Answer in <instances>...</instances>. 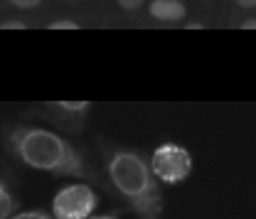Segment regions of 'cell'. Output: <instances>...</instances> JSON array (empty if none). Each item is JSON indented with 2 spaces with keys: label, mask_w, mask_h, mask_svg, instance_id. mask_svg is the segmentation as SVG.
Returning <instances> with one entry per match:
<instances>
[{
  "label": "cell",
  "mask_w": 256,
  "mask_h": 219,
  "mask_svg": "<svg viewBox=\"0 0 256 219\" xmlns=\"http://www.w3.org/2000/svg\"><path fill=\"white\" fill-rule=\"evenodd\" d=\"M12 8H20V10H30V8H37L42 0H8Z\"/></svg>",
  "instance_id": "cell-10"
},
{
  "label": "cell",
  "mask_w": 256,
  "mask_h": 219,
  "mask_svg": "<svg viewBox=\"0 0 256 219\" xmlns=\"http://www.w3.org/2000/svg\"><path fill=\"white\" fill-rule=\"evenodd\" d=\"M47 108L52 114H42L44 118H52L60 128L79 133L89 108H92V104L89 101H54V104H47Z\"/></svg>",
  "instance_id": "cell-5"
},
{
  "label": "cell",
  "mask_w": 256,
  "mask_h": 219,
  "mask_svg": "<svg viewBox=\"0 0 256 219\" xmlns=\"http://www.w3.org/2000/svg\"><path fill=\"white\" fill-rule=\"evenodd\" d=\"M148 12L156 20H162V22H175V20H182L188 15V10L180 0H153Z\"/></svg>",
  "instance_id": "cell-6"
},
{
  "label": "cell",
  "mask_w": 256,
  "mask_h": 219,
  "mask_svg": "<svg viewBox=\"0 0 256 219\" xmlns=\"http://www.w3.org/2000/svg\"><path fill=\"white\" fill-rule=\"evenodd\" d=\"M92 219H118V214H98V217H92Z\"/></svg>",
  "instance_id": "cell-15"
},
{
  "label": "cell",
  "mask_w": 256,
  "mask_h": 219,
  "mask_svg": "<svg viewBox=\"0 0 256 219\" xmlns=\"http://www.w3.org/2000/svg\"><path fill=\"white\" fill-rule=\"evenodd\" d=\"M15 210H18V200L10 194V188L2 182L0 185V219L15 217Z\"/></svg>",
  "instance_id": "cell-7"
},
{
  "label": "cell",
  "mask_w": 256,
  "mask_h": 219,
  "mask_svg": "<svg viewBox=\"0 0 256 219\" xmlns=\"http://www.w3.org/2000/svg\"><path fill=\"white\" fill-rule=\"evenodd\" d=\"M5 146L22 165L54 178H74L96 182V172L66 138L40 126H10L5 128Z\"/></svg>",
  "instance_id": "cell-1"
},
{
  "label": "cell",
  "mask_w": 256,
  "mask_h": 219,
  "mask_svg": "<svg viewBox=\"0 0 256 219\" xmlns=\"http://www.w3.org/2000/svg\"><path fill=\"white\" fill-rule=\"evenodd\" d=\"M0 30H28V22H22V20H5L0 25Z\"/></svg>",
  "instance_id": "cell-11"
},
{
  "label": "cell",
  "mask_w": 256,
  "mask_h": 219,
  "mask_svg": "<svg viewBox=\"0 0 256 219\" xmlns=\"http://www.w3.org/2000/svg\"><path fill=\"white\" fill-rule=\"evenodd\" d=\"M242 30H256V18H249V20H244L242 25H239Z\"/></svg>",
  "instance_id": "cell-13"
},
{
  "label": "cell",
  "mask_w": 256,
  "mask_h": 219,
  "mask_svg": "<svg viewBox=\"0 0 256 219\" xmlns=\"http://www.w3.org/2000/svg\"><path fill=\"white\" fill-rule=\"evenodd\" d=\"M50 30H79V22H74V20H54V22H50Z\"/></svg>",
  "instance_id": "cell-9"
},
{
  "label": "cell",
  "mask_w": 256,
  "mask_h": 219,
  "mask_svg": "<svg viewBox=\"0 0 256 219\" xmlns=\"http://www.w3.org/2000/svg\"><path fill=\"white\" fill-rule=\"evenodd\" d=\"M10 219H57L54 214H47V212H42V210H32V212H18L15 217Z\"/></svg>",
  "instance_id": "cell-8"
},
{
  "label": "cell",
  "mask_w": 256,
  "mask_h": 219,
  "mask_svg": "<svg viewBox=\"0 0 256 219\" xmlns=\"http://www.w3.org/2000/svg\"><path fill=\"white\" fill-rule=\"evenodd\" d=\"M106 175L138 219H162V192L150 160L140 150L106 146Z\"/></svg>",
  "instance_id": "cell-2"
},
{
  "label": "cell",
  "mask_w": 256,
  "mask_h": 219,
  "mask_svg": "<svg viewBox=\"0 0 256 219\" xmlns=\"http://www.w3.org/2000/svg\"><path fill=\"white\" fill-rule=\"evenodd\" d=\"M239 8H256V0H236Z\"/></svg>",
  "instance_id": "cell-14"
},
{
  "label": "cell",
  "mask_w": 256,
  "mask_h": 219,
  "mask_svg": "<svg viewBox=\"0 0 256 219\" xmlns=\"http://www.w3.org/2000/svg\"><path fill=\"white\" fill-rule=\"evenodd\" d=\"M98 207V194L86 182L64 185L52 197V214L57 219H92Z\"/></svg>",
  "instance_id": "cell-4"
},
{
  "label": "cell",
  "mask_w": 256,
  "mask_h": 219,
  "mask_svg": "<svg viewBox=\"0 0 256 219\" xmlns=\"http://www.w3.org/2000/svg\"><path fill=\"white\" fill-rule=\"evenodd\" d=\"M124 10H138L140 5H143V0H116Z\"/></svg>",
  "instance_id": "cell-12"
},
{
  "label": "cell",
  "mask_w": 256,
  "mask_h": 219,
  "mask_svg": "<svg viewBox=\"0 0 256 219\" xmlns=\"http://www.w3.org/2000/svg\"><path fill=\"white\" fill-rule=\"evenodd\" d=\"M150 168L162 185H180L192 175V156L180 143H160L150 156Z\"/></svg>",
  "instance_id": "cell-3"
}]
</instances>
